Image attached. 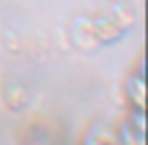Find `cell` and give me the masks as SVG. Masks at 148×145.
<instances>
[{
	"mask_svg": "<svg viewBox=\"0 0 148 145\" xmlns=\"http://www.w3.org/2000/svg\"><path fill=\"white\" fill-rule=\"evenodd\" d=\"M119 145H146V111H136L126 116L119 128Z\"/></svg>",
	"mask_w": 148,
	"mask_h": 145,
	"instance_id": "6da1fadb",
	"label": "cell"
},
{
	"mask_svg": "<svg viewBox=\"0 0 148 145\" xmlns=\"http://www.w3.org/2000/svg\"><path fill=\"white\" fill-rule=\"evenodd\" d=\"M126 99L136 111H146V81L143 74H133L126 79Z\"/></svg>",
	"mask_w": 148,
	"mask_h": 145,
	"instance_id": "7a4b0ae2",
	"label": "cell"
},
{
	"mask_svg": "<svg viewBox=\"0 0 148 145\" xmlns=\"http://www.w3.org/2000/svg\"><path fill=\"white\" fill-rule=\"evenodd\" d=\"M84 145H119L116 143V138H111V135H106V133H89L84 138Z\"/></svg>",
	"mask_w": 148,
	"mask_h": 145,
	"instance_id": "3957f363",
	"label": "cell"
}]
</instances>
